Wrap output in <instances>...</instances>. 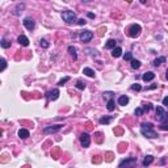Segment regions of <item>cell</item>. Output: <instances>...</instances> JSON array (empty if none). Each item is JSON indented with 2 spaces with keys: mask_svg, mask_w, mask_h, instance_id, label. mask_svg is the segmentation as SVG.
I'll return each mask as SVG.
<instances>
[{
  "mask_svg": "<svg viewBox=\"0 0 168 168\" xmlns=\"http://www.w3.org/2000/svg\"><path fill=\"white\" fill-rule=\"evenodd\" d=\"M141 133L143 136L146 138H150V139H155L158 138V134L156 131L152 129V123L151 122H143L141 125Z\"/></svg>",
  "mask_w": 168,
  "mask_h": 168,
  "instance_id": "cell-1",
  "label": "cell"
},
{
  "mask_svg": "<svg viewBox=\"0 0 168 168\" xmlns=\"http://www.w3.org/2000/svg\"><path fill=\"white\" fill-rule=\"evenodd\" d=\"M62 18L66 24H74L78 21L76 20V13L72 12V10H64L62 13Z\"/></svg>",
  "mask_w": 168,
  "mask_h": 168,
  "instance_id": "cell-2",
  "label": "cell"
},
{
  "mask_svg": "<svg viewBox=\"0 0 168 168\" xmlns=\"http://www.w3.org/2000/svg\"><path fill=\"white\" fill-rule=\"evenodd\" d=\"M63 127V125H47L42 129V133L43 134H54L57 131H59Z\"/></svg>",
  "mask_w": 168,
  "mask_h": 168,
  "instance_id": "cell-3",
  "label": "cell"
},
{
  "mask_svg": "<svg viewBox=\"0 0 168 168\" xmlns=\"http://www.w3.org/2000/svg\"><path fill=\"white\" fill-rule=\"evenodd\" d=\"M141 32H142L141 25H138V24H133V25H130V28H129V36L133 37V38H136V37L141 34Z\"/></svg>",
  "mask_w": 168,
  "mask_h": 168,
  "instance_id": "cell-4",
  "label": "cell"
},
{
  "mask_svg": "<svg viewBox=\"0 0 168 168\" xmlns=\"http://www.w3.org/2000/svg\"><path fill=\"white\" fill-rule=\"evenodd\" d=\"M156 120L159 121V122H164V121H167L168 120V114L165 113V110L163 109L162 106H158L156 108Z\"/></svg>",
  "mask_w": 168,
  "mask_h": 168,
  "instance_id": "cell-5",
  "label": "cell"
},
{
  "mask_svg": "<svg viewBox=\"0 0 168 168\" xmlns=\"http://www.w3.org/2000/svg\"><path fill=\"white\" fill-rule=\"evenodd\" d=\"M79 38H80L81 42H89L92 38H93V33H92L91 30L80 32V34H79Z\"/></svg>",
  "mask_w": 168,
  "mask_h": 168,
  "instance_id": "cell-6",
  "label": "cell"
},
{
  "mask_svg": "<svg viewBox=\"0 0 168 168\" xmlns=\"http://www.w3.org/2000/svg\"><path fill=\"white\" fill-rule=\"evenodd\" d=\"M80 143H81V146H83L84 148L89 147V144H91V136H89L88 133H81L80 134Z\"/></svg>",
  "mask_w": 168,
  "mask_h": 168,
  "instance_id": "cell-7",
  "label": "cell"
},
{
  "mask_svg": "<svg viewBox=\"0 0 168 168\" xmlns=\"http://www.w3.org/2000/svg\"><path fill=\"white\" fill-rule=\"evenodd\" d=\"M134 164H136V158H129V159H123L122 162H120L118 167H133Z\"/></svg>",
  "mask_w": 168,
  "mask_h": 168,
  "instance_id": "cell-8",
  "label": "cell"
},
{
  "mask_svg": "<svg viewBox=\"0 0 168 168\" xmlns=\"http://www.w3.org/2000/svg\"><path fill=\"white\" fill-rule=\"evenodd\" d=\"M22 24H24V26H25L28 30H33L34 26H36V24H34V20H33V18H30V17H25V18H24Z\"/></svg>",
  "mask_w": 168,
  "mask_h": 168,
  "instance_id": "cell-9",
  "label": "cell"
},
{
  "mask_svg": "<svg viewBox=\"0 0 168 168\" xmlns=\"http://www.w3.org/2000/svg\"><path fill=\"white\" fill-rule=\"evenodd\" d=\"M46 97L50 100V101H54V100H57L58 97H59V91H58L57 88L52 89V91H49L46 93Z\"/></svg>",
  "mask_w": 168,
  "mask_h": 168,
  "instance_id": "cell-10",
  "label": "cell"
},
{
  "mask_svg": "<svg viewBox=\"0 0 168 168\" xmlns=\"http://www.w3.org/2000/svg\"><path fill=\"white\" fill-rule=\"evenodd\" d=\"M24 10H25V4H24V3H18V4L16 5V8L13 9V15L20 16Z\"/></svg>",
  "mask_w": 168,
  "mask_h": 168,
  "instance_id": "cell-11",
  "label": "cell"
},
{
  "mask_svg": "<svg viewBox=\"0 0 168 168\" xmlns=\"http://www.w3.org/2000/svg\"><path fill=\"white\" fill-rule=\"evenodd\" d=\"M142 79H143V81H146V83H147V81H151V80H154V79H155V74L151 72V71H147V72L143 74Z\"/></svg>",
  "mask_w": 168,
  "mask_h": 168,
  "instance_id": "cell-12",
  "label": "cell"
},
{
  "mask_svg": "<svg viewBox=\"0 0 168 168\" xmlns=\"http://www.w3.org/2000/svg\"><path fill=\"white\" fill-rule=\"evenodd\" d=\"M17 42L21 45V46H28V45H29V38L26 36H24V34H21V36H18Z\"/></svg>",
  "mask_w": 168,
  "mask_h": 168,
  "instance_id": "cell-13",
  "label": "cell"
},
{
  "mask_svg": "<svg viewBox=\"0 0 168 168\" xmlns=\"http://www.w3.org/2000/svg\"><path fill=\"white\" fill-rule=\"evenodd\" d=\"M29 135H30V133H29V130H26V129H20V130H18V138L20 139H26Z\"/></svg>",
  "mask_w": 168,
  "mask_h": 168,
  "instance_id": "cell-14",
  "label": "cell"
},
{
  "mask_svg": "<svg viewBox=\"0 0 168 168\" xmlns=\"http://www.w3.org/2000/svg\"><path fill=\"white\" fill-rule=\"evenodd\" d=\"M121 55H122V49H121L120 46H116L114 49L112 50V57L113 58H120Z\"/></svg>",
  "mask_w": 168,
  "mask_h": 168,
  "instance_id": "cell-15",
  "label": "cell"
},
{
  "mask_svg": "<svg viewBox=\"0 0 168 168\" xmlns=\"http://www.w3.org/2000/svg\"><path fill=\"white\" fill-rule=\"evenodd\" d=\"M152 162H154V156H152V155H147V156H144L142 164H143V167H147V165H150Z\"/></svg>",
  "mask_w": 168,
  "mask_h": 168,
  "instance_id": "cell-16",
  "label": "cell"
},
{
  "mask_svg": "<svg viewBox=\"0 0 168 168\" xmlns=\"http://www.w3.org/2000/svg\"><path fill=\"white\" fill-rule=\"evenodd\" d=\"M83 74H84V75H87V76H89V78H94V76H96L94 71L92 70V68H89V67H84L83 68Z\"/></svg>",
  "mask_w": 168,
  "mask_h": 168,
  "instance_id": "cell-17",
  "label": "cell"
},
{
  "mask_svg": "<svg viewBox=\"0 0 168 168\" xmlns=\"http://www.w3.org/2000/svg\"><path fill=\"white\" fill-rule=\"evenodd\" d=\"M164 62H165V57H159L152 62V66H154V67H159V66H162Z\"/></svg>",
  "mask_w": 168,
  "mask_h": 168,
  "instance_id": "cell-18",
  "label": "cell"
},
{
  "mask_svg": "<svg viewBox=\"0 0 168 168\" xmlns=\"http://www.w3.org/2000/svg\"><path fill=\"white\" fill-rule=\"evenodd\" d=\"M116 39H108L106 41V43H105V49H108V50H113L116 47Z\"/></svg>",
  "mask_w": 168,
  "mask_h": 168,
  "instance_id": "cell-19",
  "label": "cell"
},
{
  "mask_svg": "<svg viewBox=\"0 0 168 168\" xmlns=\"http://www.w3.org/2000/svg\"><path fill=\"white\" fill-rule=\"evenodd\" d=\"M127 102H129V97L126 96V94L118 97V104H120V105H122V106H123V105H126Z\"/></svg>",
  "mask_w": 168,
  "mask_h": 168,
  "instance_id": "cell-20",
  "label": "cell"
},
{
  "mask_svg": "<svg viewBox=\"0 0 168 168\" xmlns=\"http://www.w3.org/2000/svg\"><path fill=\"white\" fill-rule=\"evenodd\" d=\"M68 52H70V55L74 58V59H78V52H76V47L68 46Z\"/></svg>",
  "mask_w": 168,
  "mask_h": 168,
  "instance_id": "cell-21",
  "label": "cell"
},
{
  "mask_svg": "<svg viewBox=\"0 0 168 168\" xmlns=\"http://www.w3.org/2000/svg\"><path fill=\"white\" fill-rule=\"evenodd\" d=\"M106 108H108V110H109V112H113V110H114V108H116V102H114V100L110 99L109 101H108V104H106Z\"/></svg>",
  "mask_w": 168,
  "mask_h": 168,
  "instance_id": "cell-22",
  "label": "cell"
},
{
  "mask_svg": "<svg viewBox=\"0 0 168 168\" xmlns=\"http://www.w3.org/2000/svg\"><path fill=\"white\" fill-rule=\"evenodd\" d=\"M139 67H141V62H139L138 59H131V68L138 70Z\"/></svg>",
  "mask_w": 168,
  "mask_h": 168,
  "instance_id": "cell-23",
  "label": "cell"
},
{
  "mask_svg": "<svg viewBox=\"0 0 168 168\" xmlns=\"http://www.w3.org/2000/svg\"><path fill=\"white\" fill-rule=\"evenodd\" d=\"M112 120H113L112 117H102V118H100V123H101V125H108V123L112 122Z\"/></svg>",
  "mask_w": 168,
  "mask_h": 168,
  "instance_id": "cell-24",
  "label": "cell"
},
{
  "mask_svg": "<svg viewBox=\"0 0 168 168\" xmlns=\"http://www.w3.org/2000/svg\"><path fill=\"white\" fill-rule=\"evenodd\" d=\"M0 45H1L3 49H8V47H10V42L7 41L5 38H1V42H0Z\"/></svg>",
  "mask_w": 168,
  "mask_h": 168,
  "instance_id": "cell-25",
  "label": "cell"
},
{
  "mask_svg": "<svg viewBox=\"0 0 168 168\" xmlns=\"http://www.w3.org/2000/svg\"><path fill=\"white\" fill-rule=\"evenodd\" d=\"M123 59L126 60V62H131V59H133V55H131V52H126L125 55H123Z\"/></svg>",
  "mask_w": 168,
  "mask_h": 168,
  "instance_id": "cell-26",
  "label": "cell"
},
{
  "mask_svg": "<svg viewBox=\"0 0 168 168\" xmlns=\"http://www.w3.org/2000/svg\"><path fill=\"white\" fill-rule=\"evenodd\" d=\"M68 80H70V78H68V76H66V78L60 79V80H59V81H58V85H59V87H62V85H63V84H66V83H67V81H68Z\"/></svg>",
  "mask_w": 168,
  "mask_h": 168,
  "instance_id": "cell-27",
  "label": "cell"
},
{
  "mask_svg": "<svg viewBox=\"0 0 168 168\" xmlns=\"http://www.w3.org/2000/svg\"><path fill=\"white\" fill-rule=\"evenodd\" d=\"M160 129L164 131H168V120L164 121V122H162V125H160Z\"/></svg>",
  "mask_w": 168,
  "mask_h": 168,
  "instance_id": "cell-28",
  "label": "cell"
},
{
  "mask_svg": "<svg viewBox=\"0 0 168 168\" xmlns=\"http://www.w3.org/2000/svg\"><path fill=\"white\" fill-rule=\"evenodd\" d=\"M39 45H41V46L43 47V49H47V47L50 46V45H49V42H47V41H45V39H41V41H39Z\"/></svg>",
  "mask_w": 168,
  "mask_h": 168,
  "instance_id": "cell-29",
  "label": "cell"
},
{
  "mask_svg": "<svg viewBox=\"0 0 168 168\" xmlns=\"http://www.w3.org/2000/svg\"><path fill=\"white\" fill-rule=\"evenodd\" d=\"M142 108H143V110H144V112H147V113H148L150 110H151V108H152V106H151V104H150V102H147V104H144Z\"/></svg>",
  "mask_w": 168,
  "mask_h": 168,
  "instance_id": "cell-30",
  "label": "cell"
},
{
  "mask_svg": "<svg viewBox=\"0 0 168 168\" xmlns=\"http://www.w3.org/2000/svg\"><path fill=\"white\" fill-rule=\"evenodd\" d=\"M75 85H76V88H78V89H81V91H83V89L85 88V84L81 83V81H78V83H76Z\"/></svg>",
  "mask_w": 168,
  "mask_h": 168,
  "instance_id": "cell-31",
  "label": "cell"
},
{
  "mask_svg": "<svg viewBox=\"0 0 168 168\" xmlns=\"http://www.w3.org/2000/svg\"><path fill=\"white\" fill-rule=\"evenodd\" d=\"M141 89H142V87L139 85V84H133V85H131V91H136V92H138V91H141Z\"/></svg>",
  "mask_w": 168,
  "mask_h": 168,
  "instance_id": "cell-32",
  "label": "cell"
},
{
  "mask_svg": "<svg viewBox=\"0 0 168 168\" xmlns=\"http://www.w3.org/2000/svg\"><path fill=\"white\" fill-rule=\"evenodd\" d=\"M143 113H144V110H143V108H136V109H135V116H142V114H143Z\"/></svg>",
  "mask_w": 168,
  "mask_h": 168,
  "instance_id": "cell-33",
  "label": "cell"
},
{
  "mask_svg": "<svg viewBox=\"0 0 168 168\" xmlns=\"http://www.w3.org/2000/svg\"><path fill=\"white\" fill-rule=\"evenodd\" d=\"M5 67H7V60L3 58V59H1V70H0V71H4Z\"/></svg>",
  "mask_w": 168,
  "mask_h": 168,
  "instance_id": "cell-34",
  "label": "cell"
},
{
  "mask_svg": "<svg viewBox=\"0 0 168 168\" xmlns=\"http://www.w3.org/2000/svg\"><path fill=\"white\" fill-rule=\"evenodd\" d=\"M163 105H164L165 108H168V96H165L164 99H163Z\"/></svg>",
  "mask_w": 168,
  "mask_h": 168,
  "instance_id": "cell-35",
  "label": "cell"
},
{
  "mask_svg": "<svg viewBox=\"0 0 168 168\" xmlns=\"http://www.w3.org/2000/svg\"><path fill=\"white\" fill-rule=\"evenodd\" d=\"M78 24H79V25H85L87 21L84 20V18H80V20H78Z\"/></svg>",
  "mask_w": 168,
  "mask_h": 168,
  "instance_id": "cell-36",
  "label": "cell"
},
{
  "mask_svg": "<svg viewBox=\"0 0 168 168\" xmlns=\"http://www.w3.org/2000/svg\"><path fill=\"white\" fill-rule=\"evenodd\" d=\"M88 17L89 18H94V15H93V13H88Z\"/></svg>",
  "mask_w": 168,
  "mask_h": 168,
  "instance_id": "cell-37",
  "label": "cell"
},
{
  "mask_svg": "<svg viewBox=\"0 0 168 168\" xmlns=\"http://www.w3.org/2000/svg\"><path fill=\"white\" fill-rule=\"evenodd\" d=\"M154 88H156V85H155V84H154V85H151V87H147L146 89H154Z\"/></svg>",
  "mask_w": 168,
  "mask_h": 168,
  "instance_id": "cell-38",
  "label": "cell"
},
{
  "mask_svg": "<svg viewBox=\"0 0 168 168\" xmlns=\"http://www.w3.org/2000/svg\"><path fill=\"white\" fill-rule=\"evenodd\" d=\"M81 3H89V1H92V0H80Z\"/></svg>",
  "mask_w": 168,
  "mask_h": 168,
  "instance_id": "cell-39",
  "label": "cell"
},
{
  "mask_svg": "<svg viewBox=\"0 0 168 168\" xmlns=\"http://www.w3.org/2000/svg\"><path fill=\"white\" fill-rule=\"evenodd\" d=\"M165 78H167V80H168V68H167V71H165Z\"/></svg>",
  "mask_w": 168,
  "mask_h": 168,
  "instance_id": "cell-40",
  "label": "cell"
},
{
  "mask_svg": "<svg viewBox=\"0 0 168 168\" xmlns=\"http://www.w3.org/2000/svg\"><path fill=\"white\" fill-rule=\"evenodd\" d=\"M139 1H141L142 4H146V1H147V0H139Z\"/></svg>",
  "mask_w": 168,
  "mask_h": 168,
  "instance_id": "cell-41",
  "label": "cell"
}]
</instances>
